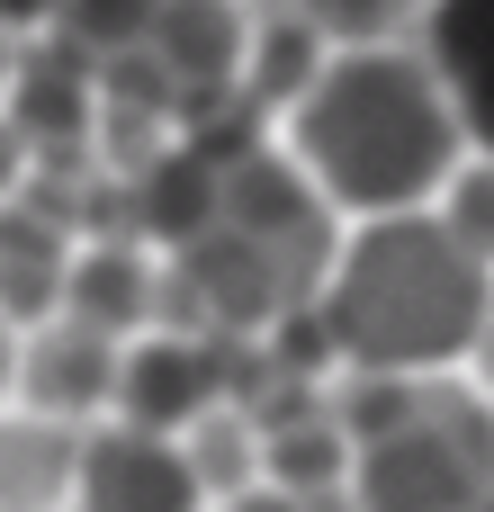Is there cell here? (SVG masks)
Returning a JSON list of instances; mask_svg holds the SVG:
<instances>
[{"instance_id":"cell-1","label":"cell","mask_w":494,"mask_h":512,"mask_svg":"<svg viewBox=\"0 0 494 512\" xmlns=\"http://www.w3.org/2000/svg\"><path fill=\"white\" fill-rule=\"evenodd\" d=\"M468 135L432 81V63L405 45H333L306 99L288 108V162L324 189L333 216H396L432 207V189L459 171Z\"/></svg>"},{"instance_id":"cell-2","label":"cell","mask_w":494,"mask_h":512,"mask_svg":"<svg viewBox=\"0 0 494 512\" xmlns=\"http://www.w3.org/2000/svg\"><path fill=\"white\" fill-rule=\"evenodd\" d=\"M486 297V261H468L432 207H396V216H351V234L333 243V270L315 288V324L342 369L441 378L477 351Z\"/></svg>"},{"instance_id":"cell-3","label":"cell","mask_w":494,"mask_h":512,"mask_svg":"<svg viewBox=\"0 0 494 512\" xmlns=\"http://www.w3.org/2000/svg\"><path fill=\"white\" fill-rule=\"evenodd\" d=\"M0 117L27 135V162H99L90 153V126H99V63L63 36H27L9 54V90H0Z\"/></svg>"},{"instance_id":"cell-4","label":"cell","mask_w":494,"mask_h":512,"mask_svg":"<svg viewBox=\"0 0 494 512\" xmlns=\"http://www.w3.org/2000/svg\"><path fill=\"white\" fill-rule=\"evenodd\" d=\"M225 351H234V333H162V324H144V333H126V351H117V423H135V432H189L207 405H225Z\"/></svg>"},{"instance_id":"cell-5","label":"cell","mask_w":494,"mask_h":512,"mask_svg":"<svg viewBox=\"0 0 494 512\" xmlns=\"http://www.w3.org/2000/svg\"><path fill=\"white\" fill-rule=\"evenodd\" d=\"M81 512H198V477L180 459L171 432H135V423H99L81 432V468H72Z\"/></svg>"},{"instance_id":"cell-6","label":"cell","mask_w":494,"mask_h":512,"mask_svg":"<svg viewBox=\"0 0 494 512\" xmlns=\"http://www.w3.org/2000/svg\"><path fill=\"white\" fill-rule=\"evenodd\" d=\"M117 351L126 342H108V333H90V324H72V315H45V324H27L18 333V396H27V414H54V423H90V414H108V396H117Z\"/></svg>"},{"instance_id":"cell-7","label":"cell","mask_w":494,"mask_h":512,"mask_svg":"<svg viewBox=\"0 0 494 512\" xmlns=\"http://www.w3.org/2000/svg\"><path fill=\"white\" fill-rule=\"evenodd\" d=\"M243 36H252V0H153V27H144V63L189 99L207 90H234L243 72Z\"/></svg>"},{"instance_id":"cell-8","label":"cell","mask_w":494,"mask_h":512,"mask_svg":"<svg viewBox=\"0 0 494 512\" xmlns=\"http://www.w3.org/2000/svg\"><path fill=\"white\" fill-rule=\"evenodd\" d=\"M414 54L432 63L468 153H494V0H423Z\"/></svg>"},{"instance_id":"cell-9","label":"cell","mask_w":494,"mask_h":512,"mask_svg":"<svg viewBox=\"0 0 494 512\" xmlns=\"http://www.w3.org/2000/svg\"><path fill=\"white\" fill-rule=\"evenodd\" d=\"M153 288H162V270H153L144 243H72V261H63V306H54V315H72V324L126 342V333L153 324Z\"/></svg>"},{"instance_id":"cell-10","label":"cell","mask_w":494,"mask_h":512,"mask_svg":"<svg viewBox=\"0 0 494 512\" xmlns=\"http://www.w3.org/2000/svg\"><path fill=\"white\" fill-rule=\"evenodd\" d=\"M126 198H135V234L162 243V252H180V243L207 234V216H216V162L171 135L144 171H126Z\"/></svg>"},{"instance_id":"cell-11","label":"cell","mask_w":494,"mask_h":512,"mask_svg":"<svg viewBox=\"0 0 494 512\" xmlns=\"http://www.w3.org/2000/svg\"><path fill=\"white\" fill-rule=\"evenodd\" d=\"M63 261H72V234L45 225L36 207L0 198V315H9L18 333L63 306Z\"/></svg>"},{"instance_id":"cell-12","label":"cell","mask_w":494,"mask_h":512,"mask_svg":"<svg viewBox=\"0 0 494 512\" xmlns=\"http://www.w3.org/2000/svg\"><path fill=\"white\" fill-rule=\"evenodd\" d=\"M72 468H81V423H54V414L0 423V512H63Z\"/></svg>"},{"instance_id":"cell-13","label":"cell","mask_w":494,"mask_h":512,"mask_svg":"<svg viewBox=\"0 0 494 512\" xmlns=\"http://www.w3.org/2000/svg\"><path fill=\"white\" fill-rule=\"evenodd\" d=\"M324 36L288 9V0H270L261 18H252V36H243V72H234V90L252 99V108H270V117H288L297 99H306V81L324 72Z\"/></svg>"},{"instance_id":"cell-14","label":"cell","mask_w":494,"mask_h":512,"mask_svg":"<svg viewBox=\"0 0 494 512\" xmlns=\"http://www.w3.org/2000/svg\"><path fill=\"white\" fill-rule=\"evenodd\" d=\"M261 477H270L279 495L324 504V495H342V486H351V432H342L324 405H306V414H288V423H270V432H261Z\"/></svg>"},{"instance_id":"cell-15","label":"cell","mask_w":494,"mask_h":512,"mask_svg":"<svg viewBox=\"0 0 494 512\" xmlns=\"http://www.w3.org/2000/svg\"><path fill=\"white\" fill-rule=\"evenodd\" d=\"M171 441H180L198 495H243V486L261 477V432H252L234 405H207V414H198L189 432H171Z\"/></svg>"},{"instance_id":"cell-16","label":"cell","mask_w":494,"mask_h":512,"mask_svg":"<svg viewBox=\"0 0 494 512\" xmlns=\"http://www.w3.org/2000/svg\"><path fill=\"white\" fill-rule=\"evenodd\" d=\"M432 216H441V234H450L468 261L494 270V153H459V171L432 189Z\"/></svg>"},{"instance_id":"cell-17","label":"cell","mask_w":494,"mask_h":512,"mask_svg":"<svg viewBox=\"0 0 494 512\" xmlns=\"http://www.w3.org/2000/svg\"><path fill=\"white\" fill-rule=\"evenodd\" d=\"M324 45H405L423 27V0H288Z\"/></svg>"},{"instance_id":"cell-18","label":"cell","mask_w":494,"mask_h":512,"mask_svg":"<svg viewBox=\"0 0 494 512\" xmlns=\"http://www.w3.org/2000/svg\"><path fill=\"white\" fill-rule=\"evenodd\" d=\"M144 27H153V0H54V18H45V36L81 45L90 63H108V54L144 45Z\"/></svg>"},{"instance_id":"cell-19","label":"cell","mask_w":494,"mask_h":512,"mask_svg":"<svg viewBox=\"0 0 494 512\" xmlns=\"http://www.w3.org/2000/svg\"><path fill=\"white\" fill-rule=\"evenodd\" d=\"M225 512H315V504H306V495H279L270 477H252L243 495H225Z\"/></svg>"},{"instance_id":"cell-20","label":"cell","mask_w":494,"mask_h":512,"mask_svg":"<svg viewBox=\"0 0 494 512\" xmlns=\"http://www.w3.org/2000/svg\"><path fill=\"white\" fill-rule=\"evenodd\" d=\"M18 180H27V135L0 117V198H18Z\"/></svg>"},{"instance_id":"cell-21","label":"cell","mask_w":494,"mask_h":512,"mask_svg":"<svg viewBox=\"0 0 494 512\" xmlns=\"http://www.w3.org/2000/svg\"><path fill=\"white\" fill-rule=\"evenodd\" d=\"M54 18V0H0V36H36Z\"/></svg>"},{"instance_id":"cell-22","label":"cell","mask_w":494,"mask_h":512,"mask_svg":"<svg viewBox=\"0 0 494 512\" xmlns=\"http://www.w3.org/2000/svg\"><path fill=\"white\" fill-rule=\"evenodd\" d=\"M468 369H477V387L494 396V297H486V324H477V351H468Z\"/></svg>"},{"instance_id":"cell-23","label":"cell","mask_w":494,"mask_h":512,"mask_svg":"<svg viewBox=\"0 0 494 512\" xmlns=\"http://www.w3.org/2000/svg\"><path fill=\"white\" fill-rule=\"evenodd\" d=\"M9 378H18V324L0 315V396H9Z\"/></svg>"},{"instance_id":"cell-24","label":"cell","mask_w":494,"mask_h":512,"mask_svg":"<svg viewBox=\"0 0 494 512\" xmlns=\"http://www.w3.org/2000/svg\"><path fill=\"white\" fill-rule=\"evenodd\" d=\"M9 54H18V36H0V90H9Z\"/></svg>"},{"instance_id":"cell-25","label":"cell","mask_w":494,"mask_h":512,"mask_svg":"<svg viewBox=\"0 0 494 512\" xmlns=\"http://www.w3.org/2000/svg\"><path fill=\"white\" fill-rule=\"evenodd\" d=\"M315 512H360V504H342V495H324V504H315Z\"/></svg>"}]
</instances>
